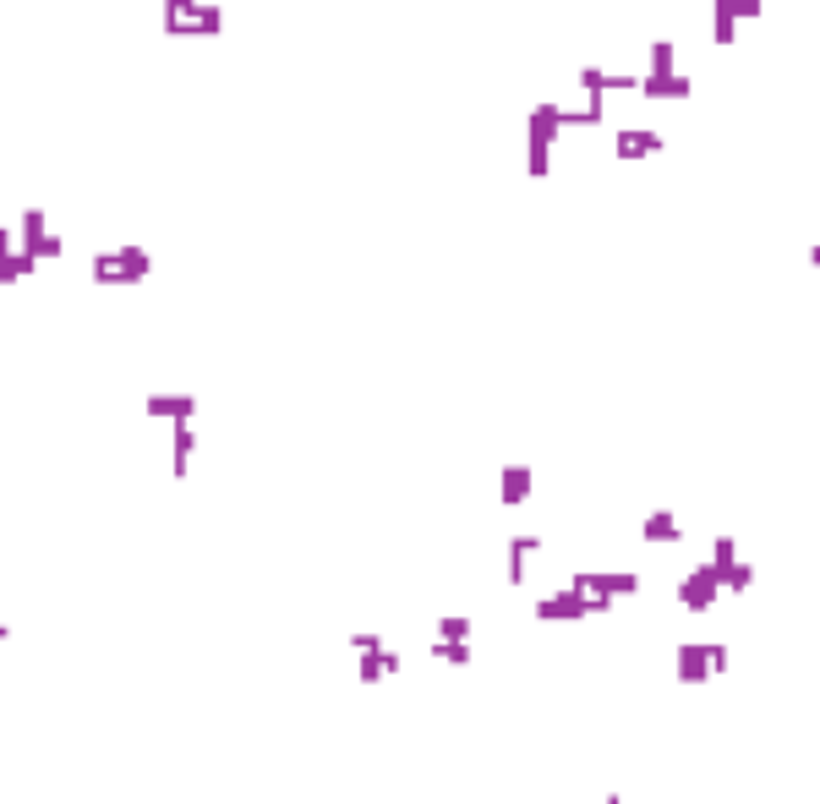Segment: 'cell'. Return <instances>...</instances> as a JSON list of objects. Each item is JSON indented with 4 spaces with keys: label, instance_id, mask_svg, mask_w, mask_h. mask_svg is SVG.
<instances>
[{
    "label": "cell",
    "instance_id": "6da1fadb",
    "mask_svg": "<svg viewBox=\"0 0 820 804\" xmlns=\"http://www.w3.org/2000/svg\"><path fill=\"white\" fill-rule=\"evenodd\" d=\"M558 132H569L564 104H553V99L531 104V121H525V170H531L536 181L553 176V143H558Z\"/></svg>",
    "mask_w": 820,
    "mask_h": 804
},
{
    "label": "cell",
    "instance_id": "7a4b0ae2",
    "mask_svg": "<svg viewBox=\"0 0 820 804\" xmlns=\"http://www.w3.org/2000/svg\"><path fill=\"white\" fill-rule=\"evenodd\" d=\"M159 22H164V33H219L225 28V11L203 6V0H164Z\"/></svg>",
    "mask_w": 820,
    "mask_h": 804
},
{
    "label": "cell",
    "instance_id": "3957f363",
    "mask_svg": "<svg viewBox=\"0 0 820 804\" xmlns=\"http://www.w3.org/2000/svg\"><path fill=\"white\" fill-rule=\"evenodd\" d=\"M717 591H722L717 564H700L695 575H684V586H678V602H684L689 613H706L711 602H717Z\"/></svg>",
    "mask_w": 820,
    "mask_h": 804
},
{
    "label": "cell",
    "instance_id": "277c9868",
    "mask_svg": "<svg viewBox=\"0 0 820 804\" xmlns=\"http://www.w3.org/2000/svg\"><path fill=\"white\" fill-rule=\"evenodd\" d=\"M667 148V137L646 132V126H624V132H613V159H656Z\"/></svg>",
    "mask_w": 820,
    "mask_h": 804
},
{
    "label": "cell",
    "instance_id": "5b68a950",
    "mask_svg": "<svg viewBox=\"0 0 820 804\" xmlns=\"http://www.w3.org/2000/svg\"><path fill=\"white\" fill-rule=\"evenodd\" d=\"M143 411L154 422H197V394H148Z\"/></svg>",
    "mask_w": 820,
    "mask_h": 804
},
{
    "label": "cell",
    "instance_id": "8992f818",
    "mask_svg": "<svg viewBox=\"0 0 820 804\" xmlns=\"http://www.w3.org/2000/svg\"><path fill=\"white\" fill-rule=\"evenodd\" d=\"M695 93V83H689L684 72H673V77H640V99H689Z\"/></svg>",
    "mask_w": 820,
    "mask_h": 804
},
{
    "label": "cell",
    "instance_id": "52a82bcc",
    "mask_svg": "<svg viewBox=\"0 0 820 804\" xmlns=\"http://www.w3.org/2000/svg\"><path fill=\"white\" fill-rule=\"evenodd\" d=\"M400 668H405V662H400V651H389L383 640H378V646H367V651H361V679H367V684H378L383 673H400Z\"/></svg>",
    "mask_w": 820,
    "mask_h": 804
},
{
    "label": "cell",
    "instance_id": "ba28073f",
    "mask_svg": "<svg viewBox=\"0 0 820 804\" xmlns=\"http://www.w3.org/2000/svg\"><path fill=\"white\" fill-rule=\"evenodd\" d=\"M192 454H197V422H175V449H170V471L186 476L192 471Z\"/></svg>",
    "mask_w": 820,
    "mask_h": 804
},
{
    "label": "cell",
    "instance_id": "9c48e42d",
    "mask_svg": "<svg viewBox=\"0 0 820 804\" xmlns=\"http://www.w3.org/2000/svg\"><path fill=\"white\" fill-rule=\"evenodd\" d=\"M531 498V465H503V504L520 509Z\"/></svg>",
    "mask_w": 820,
    "mask_h": 804
},
{
    "label": "cell",
    "instance_id": "30bf717a",
    "mask_svg": "<svg viewBox=\"0 0 820 804\" xmlns=\"http://www.w3.org/2000/svg\"><path fill=\"white\" fill-rule=\"evenodd\" d=\"M93 285H126V263L121 252H93Z\"/></svg>",
    "mask_w": 820,
    "mask_h": 804
},
{
    "label": "cell",
    "instance_id": "8fae6325",
    "mask_svg": "<svg viewBox=\"0 0 820 804\" xmlns=\"http://www.w3.org/2000/svg\"><path fill=\"white\" fill-rule=\"evenodd\" d=\"M640 536H646V542H678V515L673 509H656V515H646V526H640Z\"/></svg>",
    "mask_w": 820,
    "mask_h": 804
},
{
    "label": "cell",
    "instance_id": "7c38bea8",
    "mask_svg": "<svg viewBox=\"0 0 820 804\" xmlns=\"http://www.w3.org/2000/svg\"><path fill=\"white\" fill-rule=\"evenodd\" d=\"M121 252V263H126V285H143L148 274H154V252L148 247H115Z\"/></svg>",
    "mask_w": 820,
    "mask_h": 804
},
{
    "label": "cell",
    "instance_id": "4fadbf2b",
    "mask_svg": "<svg viewBox=\"0 0 820 804\" xmlns=\"http://www.w3.org/2000/svg\"><path fill=\"white\" fill-rule=\"evenodd\" d=\"M711 39H717V44H738V17L722 6V0H711Z\"/></svg>",
    "mask_w": 820,
    "mask_h": 804
},
{
    "label": "cell",
    "instance_id": "5bb4252c",
    "mask_svg": "<svg viewBox=\"0 0 820 804\" xmlns=\"http://www.w3.org/2000/svg\"><path fill=\"white\" fill-rule=\"evenodd\" d=\"M542 547V536H514L509 542V580H525V558Z\"/></svg>",
    "mask_w": 820,
    "mask_h": 804
},
{
    "label": "cell",
    "instance_id": "9a60e30c",
    "mask_svg": "<svg viewBox=\"0 0 820 804\" xmlns=\"http://www.w3.org/2000/svg\"><path fill=\"white\" fill-rule=\"evenodd\" d=\"M432 657L438 662H454V668H471V640H432Z\"/></svg>",
    "mask_w": 820,
    "mask_h": 804
},
{
    "label": "cell",
    "instance_id": "2e32d148",
    "mask_svg": "<svg viewBox=\"0 0 820 804\" xmlns=\"http://www.w3.org/2000/svg\"><path fill=\"white\" fill-rule=\"evenodd\" d=\"M678 72V44L673 39H656L651 44V77H673Z\"/></svg>",
    "mask_w": 820,
    "mask_h": 804
},
{
    "label": "cell",
    "instance_id": "e0dca14e",
    "mask_svg": "<svg viewBox=\"0 0 820 804\" xmlns=\"http://www.w3.org/2000/svg\"><path fill=\"white\" fill-rule=\"evenodd\" d=\"M44 230H50V214H44V208H28V214L17 219V236H22V241H39Z\"/></svg>",
    "mask_w": 820,
    "mask_h": 804
},
{
    "label": "cell",
    "instance_id": "ac0fdd59",
    "mask_svg": "<svg viewBox=\"0 0 820 804\" xmlns=\"http://www.w3.org/2000/svg\"><path fill=\"white\" fill-rule=\"evenodd\" d=\"M722 6H728L738 22H755V17H766V0H722Z\"/></svg>",
    "mask_w": 820,
    "mask_h": 804
},
{
    "label": "cell",
    "instance_id": "d6986e66",
    "mask_svg": "<svg viewBox=\"0 0 820 804\" xmlns=\"http://www.w3.org/2000/svg\"><path fill=\"white\" fill-rule=\"evenodd\" d=\"M438 635H443V640H471V619L449 613V619H438Z\"/></svg>",
    "mask_w": 820,
    "mask_h": 804
},
{
    "label": "cell",
    "instance_id": "ffe728a7",
    "mask_svg": "<svg viewBox=\"0 0 820 804\" xmlns=\"http://www.w3.org/2000/svg\"><path fill=\"white\" fill-rule=\"evenodd\" d=\"M580 88L585 93H607V72L602 66H580Z\"/></svg>",
    "mask_w": 820,
    "mask_h": 804
},
{
    "label": "cell",
    "instance_id": "44dd1931",
    "mask_svg": "<svg viewBox=\"0 0 820 804\" xmlns=\"http://www.w3.org/2000/svg\"><path fill=\"white\" fill-rule=\"evenodd\" d=\"M607 93H640V77H629V72H607Z\"/></svg>",
    "mask_w": 820,
    "mask_h": 804
},
{
    "label": "cell",
    "instance_id": "7402d4cb",
    "mask_svg": "<svg viewBox=\"0 0 820 804\" xmlns=\"http://www.w3.org/2000/svg\"><path fill=\"white\" fill-rule=\"evenodd\" d=\"M0 640H11V624L6 619H0Z\"/></svg>",
    "mask_w": 820,
    "mask_h": 804
},
{
    "label": "cell",
    "instance_id": "603a6c76",
    "mask_svg": "<svg viewBox=\"0 0 820 804\" xmlns=\"http://www.w3.org/2000/svg\"><path fill=\"white\" fill-rule=\"evenodd\" d=\"M810 263H820V247H810Z\"/></svg>",
    "mask_w": 820,
    "mask_h": 804
}]
</instances>
